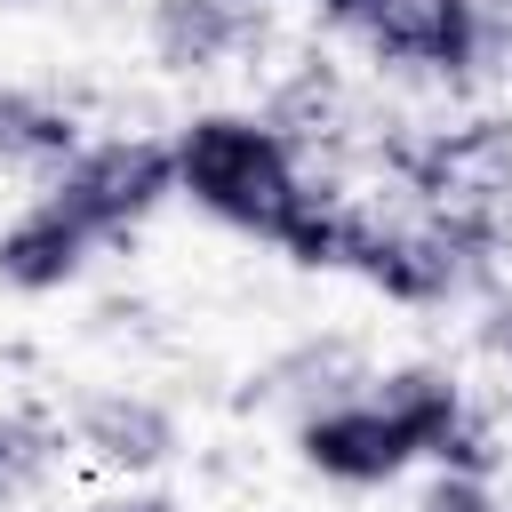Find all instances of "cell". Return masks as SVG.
I'll return each instance as SVG.
<instances>
[{"instance_id": "15", "label": "cell", "mask_w": 512, "mask_h": 512, "mask_svg": "<svg viewBox=\"0 0 512 512\" xmlns=\"http://www.w3.org/2000/svg\"><path fill=\"white\" fill-rule=\"evenodd\" d=\"M8 8H24V0H8Z\"/></svg>"}, {"instance_id": "2", "label": "cell", "mask_w": 512, "mask_h": 512, "mask_svg": "<svg viewBox=\"0 0 512 512\" xmlns=\"http://www.w3.org/2000/svg\"><path fill=\"white\" fill-rule=\"evenodd\" d=\"M408 192H416V216H432L448 240H464L472 256L496 248L504 216H512V128L504 120H464V128H440L424 136L408 160Z\"/></svg>"}, {"instance_id": "13", "label": "cell", "mask_w": 512, "mask_h": 512, "mask_svg": "<svg viewBox=\"0 0 512 512\" xmlns=\"http://www.w3.org/2000/svg\"><path fill=\"white\" fill-rule=\"evenodd\" d=\"M488 352L512 368V304H496V320H488Z\"/></svg>"}, {"instance_id": "9", "label": "cell", "mask_w": 512, "mask_h": 512, "mask_svg": "<svg viewBox=\"0 0 512 512\" xmlns=\"http://www.w3.org/2000/svg\"><path fill=\"white\" fill-rule=\"evenodd\" d=\"M80 160V120L56 104V96H32V88H0V168L16 176H64Z\"/></svg>"}, {"instance_id": "1", "label": "cell", "mask_w": 512, "mask_h": 512, "mask_svg": "<svg viewBox=\"0 0 512 512\" xmlns=\"http://www.w3.org/2000/svg\"><path fill=\"white\" fill-rule=\"evenodd\" d=\"M176 192H192L208 216H224V224H240L256 240H280L312 184L296 168V144L272 120H256V112H200L176 136Z\"/></svg>"}, {"instance_id": "8", "label": "cell", "mask_w": 512, "mask_h": 512, "mask_svg": "<svg viewBox=\"0 0 512 512\" xmlns=\"http://www.w3.org/2000/svg\"><path fill=\"white\" fill-rule=\"evenodd\" d=\"M72 432H80V448H88L96 464H112V472H152V464H168V448H176L168 408H152V400H136V392H96V400H80Z\"/></svg>"}, {"instance_id": "7", "label": "cell", "mask_w": 512, "mask_h": 512, "mask_svg": "<svg viewBox=\"0 0 512 512\" xmlns=\"http://www.w3.org/2000/svg\"><path fill=\"white\" fill-rule=\"evenodd\" d=\"M256 40L248 0H152V56L176 72H216Z\"/></svg>"}, {"instance_id": "16", "label": "cell", "mask_w": 512, "mask_h": 512, "mask_svg": "<svg viewBox=\"0 0 512 512\" xmlns=\"http://www.w3.org/2000/svg\"><path fill=\"white\" fill-rule=\"evenodd\" d=\"M248 8H256V0H248Z\"/></svg>"}, {"instance_id": "6", "label": "cell", "mask_w": 512, "mask_h": 512, "mask_svg": "<svg viewBox=\"0 0 512 512\" xmlns=\"http://www.w3.org/2000/svg\"><path fill=\"white\" fill-rule=\"evenodd\" d=\"M88 248H96V232H88L64 200H48V192H40V200L0 232V280H8L16 296H48V288L80 280Z\"/></svg>"}, {"instance_id": "14", "label": "cell", "mask_w": 512, "mask_h": 512, "mask_svg": "<svg viewBox=\"0 0 512 512\" xmlns=\"http://www.w3.org/2000/svg\"><path fill=\"white\" fill-rule=\"evenodd\" d=\"M320 8H328V24H352V8H360V0H320Z\"/></svg>"}, {"instance_id": "4", "label": "cell", "mask_w": 512, "mask_h": 512, "mask_svg": "<svg viewBox=\"0 0 512 512\" xmlns=\"http://www.w3.org/2000/svg\"><path fill=\"white\" fill-rule=\"evenodd\" d=\"M296 456L336 488H384V480H400L416 464V432L400 424V408L384 392H368V400L312 408L296 424Z\"/></svg>"}, {"instance_id": "11", "label": "cell", "mask_w": 512, "mask_h": 512, "mask_svg": "<svg viewBox=\"0 0 512 512\" xmlns=\"http://www.w3.org/2000/svg\"><path fill=\"white\" fill-rule=\"evenodd\" d=\"M416 512H504L496 488L480 472H432V488L416 496Z\"/></svg>"}, {"instance_id": "10", "label": "cell", "mask_w": 512, "mask_h": 512, "mask_svg": "<svg viewBox=\"0 0 512 512\" xmlns=\"http://www.w3.org/2000/svg\"><path fill=\"white\" fill-rule=\"evenodd\" d=\"M40 464H48V424L0 408V496H24L40 480Z\"/></svg>"}, {"instance_id": "5", "label": "cell", "mask_w": 512, "mask_h": 512, "mask_svg": "<svg viewBox=\"0 0 512 512\" xmlns=\"http://www.w3.org/2000/svg\"><path fill=\"white\" fill-rule=\"evenodd\" d=\"M352 32L368 40L376 64L440 72V80H456L480 56V8L472 0H360Z\"/></svg>"}, {"instance_id": "12", "label": "cell", "mask_w": 512, "mask_h": 512, "mask_svg": "<svg viewBox=\"0 0 512 512\" xmlns=\"http://www.w3.org/2000/svg\"><path fill=\"white\" fill-rule=\"evenodd\" d=\"M88 512H176V496H160V488H120V496H96Z\"/></svg>"}, {"instance_id": "3", "label": "cell", "mask_w": 512, "mask_h": 512, "mask_svg": "<svg viewBox=\"0 0 512 512\" xmlns=\"http://www.w3.org/2000/svg\"><path fill=\"white\" fill-rule=\"evenodd\" d=\"M168 192H176V144H160V136L80 144V160H72L64 176H48V200H64L96 240L136 232Z\"/></svg>"}]
</instances>
